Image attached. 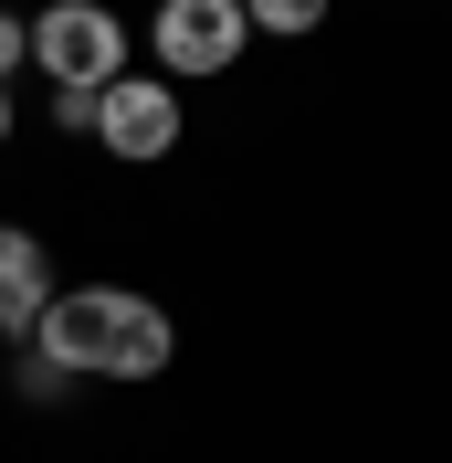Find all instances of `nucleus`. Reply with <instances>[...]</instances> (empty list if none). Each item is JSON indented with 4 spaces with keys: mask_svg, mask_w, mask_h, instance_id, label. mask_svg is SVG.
Masks as SVG:
<instances>
[{
    "mask_svg": "<svg viewBox=\"0 0 452 463\" xmlns=\"http://www.w3.org/2000/svg\"><path fill=\"white\" fill-rule=\"evenodd\" d=\"M85 127L106 137V158L147 169V158H169V147H179V85H169V74H116V85L95 95Z\"/></svg>",
    "mask_w": 452,
    "mask_h": 463,
    "instance_id": "4",
    "label": "nucleus"
},
{
    "mask_svg": "<svg viewBox=\"0 0 452 463\" xmlns=\"http://www.w3.org/2000/svg\"><path fill=\"white\" fill-rule=\"evenodd\" d=\"M147 43H158V74L169 85H211V74H231V63L253 53V22H242V0H158Z\"/></svg>",
    "mask_w": 452,
    "mask_h": 463,
    "instance_id": "3",
    "label": "nucleus"
},
{
    "mask_svg": "<svg viewBox=\"0 0 452 463\" xmlns=\"http://www.w3.org/2000/svg\"><path fill=\"white\" fill-rule=\"evenodd\" d=\"M32 63L53 74V95H106L127 74V22L106 0H53L32 11Z\"/></svg>",
    "mask_w": 452,
    "mask_h": 463,
    "instance_id": "2",
    "label": "nucleus"
},
{
    "mask_svg": "<svg viewBox=\"0 0 452 463\" xmlns=\"http://www.w3.org/2000/svg\"><path fill=\"white\" fill-rule=\"evenodd\" d=\"M22 63H32V22H11V11H0V85H11Z\"/></svg>",
    "mask_w": 452,
    "mask_h": 463,
    "instance_id": "7",
    "label": "nucleus"
},
{
    "mask_svg": "<svg viewBox=\"0 0 452 463\" xmlns=\"http://www.w3.org/2000/svg\"><path fill=\"white\" fill-rule=\"evenodd\" d=\"M42 306H53V253L22 222H0V337H32Z\"/></svg>",
    "mask_w": 452,
    "mask_h": 463,
    "instance_id": "5",
    "label": "nucleus"
},
{
    "mask_svg": "<svg viewBox=\"0 0 452 463\" xmlns=\"http://www.w3.org/2000/svg\"><path fill=\"white\" fill-rule=\"evenodd\" d=\"M242 22L263 43H306V32H326V0H242Z\"/></svg>",
    "mask_w": 452,
    "mask_h": 463,
    "instance_id": "6",
    "label": "nucleus"
},
{
    "mask_svg": "<svg viewBox=\"0 0 452 463\" xmlns=\"http://www.w3.org/2000/svg\"><path fill=\"white\" fill-rule=\"evenodd\" d=\"M0 137H11V85H0Z\"/></svg>",
    "mask_w": 452,
    "mask_h": 463,
    "instance_id": "8",
    "label": "nucleus"
},
{
    "mask_svg": "<svg viewBox=\"0 0 452 463\" xmlns=\"http://www.w3.org/2000/svg\"><path fill=\"white\" fill-rule=\"evenodd\" d=\"M32 358H53L63 379H158L179 358L169 306H147L127 285H53L42 326H32Z\"/></svg>",
    "mask_w": 452,
    "mask_h": 463,
    "instance_id": "1",
    "label": "nucleus"
}]
</instances>
